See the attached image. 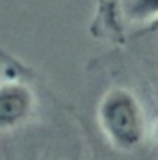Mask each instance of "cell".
<instances>
[{
	"instance_id": "obj_1",
	"label": "cell",
	"mask_w": 158,
	"mask_h": 160,
	"mask_svg": "<svg viewBox=\"0 0 158 160\" xmlns=\"http://www.w3.org/2000/svg\"><path fill=\"white\" fill-rule=\"evenodd\" d=\"M97 121L104 138L119 151H134L147 136L143 106L136 93L126 88H112L102 95Z\"/></svg>"
},
{
	"instance_id": "obj_2",
	"label": "cell",
	"mask_w": 158,
	"mask_h": 160,
	"mask_svg": "<svg viewBox=\"0 0 158 160\" xmlns=\"http://www.w3.org/2000/svg\"><path fill=\"white\" fill-rule=\"evenodd\" d=\"M36 108L32 89L21 80L4 78L0 88V127L9 130L24 125Z\"/></svg>"
},
{
	"instance_id": "obj_3",
	"label": "cell",
	"mask_w": 158,
	"mask_h": 160,
	"mask_svg": "<svg viewBox=\"0 0 158 160\" xmlns=\"http://www.w3.org/2000/svg\"><path fill=\"white\" fill-rule=\"evenodd\" d=\"M123 11L130 22L158 28V0H123Z\"/></svg>"
},
{
	"instance_id": "obj_4",
	"label": "cell",
	"mask_w": 158,
	"mask_h": 160,
	"mask_svg": "<svg viewBox=\"0 0 158 160\" xmlns=\"http://www.w3.org/2000/svg\"><path fill=\"white\" fill-rule=\"evenodd\" d=\"M151 134H153V140H155V143L158 145V121L153 125V128H151Z\"/></svg>"
}]
</instances>
